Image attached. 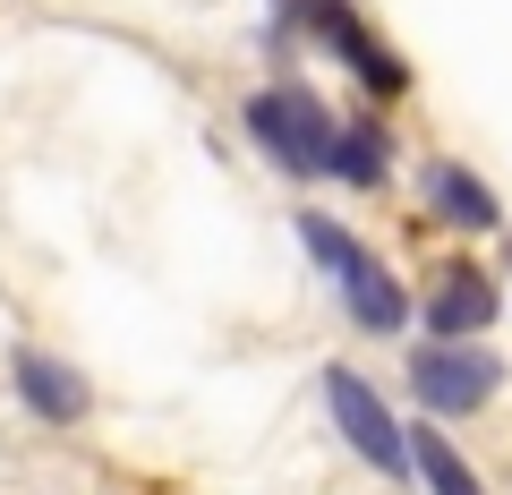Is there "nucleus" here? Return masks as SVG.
Wrapping results in <instances>:
<instances>
[{"mask_svg":"<svg viewBox=\"0 0 512 495\" xmlns=\"http://www.w3.org/2000/svg\"><path fill=\"white\" fill-rule=\"evenodd\" d=\"M504 308H512L504 282H495L487 265L453 257V265H436V282H427L419 325H427V342H487V325H495Z\"/></svg>","mask_w":512,"mask_h":495,"instance_id":"nucleus-7","label":"nucleus"},{"mask_svg":"<svg viewBox=\"0 0 512 495\" xmlns=\"http://www.w3.org/2000/svg\"><path fill=\"white\" fill-rule=\"evenodd\" d=\"M239 129L282 180H333V129H342V111H325V94L299 86V77H274V86H256L239 103Z\"/></svg>","mask_w":512,"mask_h":495,"instance_id":"nucleus-3","label":"nucleus"},{"mask_svg":"<svg viewBox=\"0 0 512 495\" xmlns=\"http://www.w3.org/2000/svg\"><path fill=\"white\" fill-rule=\"evenodd\" d=\"M410 487L419 495H487V478H478V461L453 444L444 419H410Z\"/></svg>","mask_w":512,"mask_h":495,"instance_id":"nucleus-10","label":"nucleus"},{"mask_svg":"<svg viewBox=\"0 0 512 495\" xmlns=\"http://www.w3.org/2000/svg\"><path fill=\"white\" fill-rule=\"evenodd\" d=\"M9 393H18V410L35 427H86L94 419V376L77 359H60V350H43V342L9 350Z\"/></svg>","mask_w":512,"mask_h":495,"instance_id":"nucleus-6","label":"nucleus"},{"mask_svg":"<svg viewBox=\"0 0 512 495\" xmlns=\"http://www.w3.org/2000/svg\"><path fill=\"white\" fill-rule=\"evenodd\" d=\"M265 43H274V52H299V43H308V52L342 60L350 86H359L376 111L410 94V60H402L393 43L376 35V26L359 18V0H282L274 26H265Z\"/></svg>","mask_w":512,"mask_h":495,"instance_id":"nucleus-2","label":"nucleus"},{"mask_svg":"<svg viewBox=\"0 0 512 495\" xmlns=\"http://www.w3.org/2000/svg\"><path fill=\"white\" fill-rule=\"evenodd\" d=\"M393 163H402V137H393L384 111H350L342 129H333V180L342 188L376 197V188H393Z\"/></svg>","mask_w":512,"mask_h":495,"instance_id":"nucleus-9","label":"nucleus"},{"mask_svg":"<svg viewBox=\"0 0 512 495\" xmlns=\"http://www.w3.org/2000/svg\"><path fill=\"white\" fill-rule=\"evenodd\" d=\"M504 282H512V239H504Z\"/></svg>","mask_w":512,"mask_h":495,"instance_id":"nucleus-11","label":"nucleus"},{"mask_svg":"<svg viewBox=\"0 0 512 495\" xmlns=\"http://www.w3.org/2000/svg\"><path fill=\"white\" fill-rule=\"evenodd\" d=\"M291 231H299V248H308V265L325 274V291H333V308L350 316V325L367 333V342H402L410 325H419V299L402 291V274H393V257H376L350 222H333L325 205H299L291 214Z\"/></svg>","mask_w":512,"mask_h":495,"instance_id":"nucleus-1","label":"nucleus"},{"mask_svg":"<svg viewBox=\"0 0 512 495\" xmlns=\"http://www.w3.org/2000/svg\"><path fill=\"white\" fill-rule=\"evenodd\" d=\"M419 205H427V222H444V231H461V239H495V231H504V197H495V180L470 171L461 154H427V163H419Z\"/></svg>","mask_w":512,"mask_h":495,"instance_id":"nucleus-8","label":"nucleus"},{"mask_svg":"<svg viewBox=\"0 0 512 495\" xmlns=\"http://www.w3.org/2000/svg\"><path fill=\"white\" fill-rule=\"evenodd\" d=\"M316 393H325V427H333V436H342L376 478L410 487V419L393 410V393H384L376 376H359L350 359H325Z\"/></svg>","mask_w":512,"mask_h":495,"instance_id":"nucleus-4","label":"nucleus"},{"mask_svg":"<svg viewBox=\"0 0 512 495\" xmlns=\"http://www.w3.org/2000/svg\"><path fill=\"white\" fill-rule=\"evenodd\" d=\"M410 376V402H419V419H478V410L504 393V359H495L487 342H410L402 359Z\"/></svg>","mask_w":512,"mask_h":495,"instance_id":"nucleus-5","label":"nucleus"}]
</instances>
